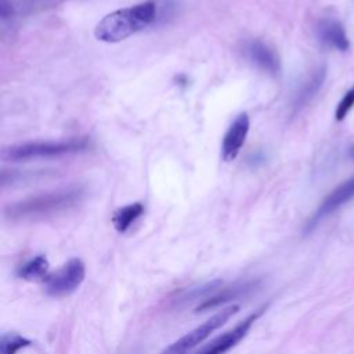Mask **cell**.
I'll list each match as a JSON object with an SVG mask.
<instances>
[{
    "instance_id": "cell-1",
    "label": "cell",
    "mask_w": 354,
    "mask_h": 354,
    "mask_svg": "<svg viewBox=\"0 0 354 354\" xmlns=\"http://www.w3.org/2000/svg\"><path fill=\"white\" fill-rule=\"evenodd\" d=\"M158 15V6L153 0L116 10L105 15L94 29L100 41L118 43L149 26Z\"/></svg>"
},
{
    "instance_id": "cell-2",
    "label": "cell",
    "mask_w": 354,
    "mask_h": 354,
    "mask_svg": "<svg viewBox=\"0 0 354 354\" xmlns=\"http://www.w3.org/2000/svg\"><path fill=\"white\" fill-rule=\"evenodd\" d=\"M83 195L84 191L80 187H68L11 203L6 207L4 214L12 221L41 220L75 207Z\"/></svg>"
},
{
    "instance_id": "cell-3",
    "label": "cell",
    "mask_w": 354,
    "mask_h": 354,
    "mask_svg": "<svg viewBox=\"0 0 354 354\" xmlns=\"http://www.w3.org/2000/svg\"><path fill=\"white\" fill-rule=\"evenodd\" d=\"M88 140L71 138L66 141H46V142H26L14 145L3 152V158L7 160H29L39 158H54L68 153H76L87 149Z\"/></svg>"
},
{
    "instance_id": "cell-4",
    "label": "cell",
    "mask_w": 354,
    "mask_h": 354,
    "mask_svg": "<svg viewBox=\"0 0 354 354\" xmlns=\"http://www.w3.org/2000/svg\"><path fill=\"white\" fill-rule=\"evenodd\" d=\"M239 311L238 304L228 306L223 310H220L217 314L212 315L209 319H206L199 326L189 330L187 335L181 336L178 340L167 346L160 354H187L196 346H199L205 339H207L216 329L223 326L232 315H235Z\"/></svg>"
},
{
    "instance_id": "cell-5",
    "label": "cell",
    "mask_w": 354,
    "mask_h": 354,
    "mask_svg": "<svg viewBox=\"0 0 354 354\" xmlns=\"http://www.w3.org/2000/svg\"><path fill=\"white\" fill-rule=\"evenodd\" d=\"M86 267L80 259H71L44 281L46 293L51 297H65L73 293L84 281Z\"/></svg>"
},
{
    "instance_id": "cell-6",
    "label": "cell",
    "mask_w": 354,
    "mask_h": 354,
    "mask_svg": "<svg viewBox=\"0 0 354 354\" xmlns=\"http://www.w3.org/2000/svg\"><path fill=\"white\" fill-rule=\"evenodd\" d=\"M351 198H354V176L348 180L343 181L340 185H337L326 198L321 202L315 213L311 216V218L306 224V232L313 231L325 217L332 214L335 210L342 207L344 203H347Z\"/></svg>"
},
{
    "instance_id": "cell-7",
    "label": "cell",
    "mask_w": 354,
    "mask_h": 354,
    "mask_svg": "<svg viewBox=\"0 0 354 354\" xmlns=\"http://www.w3.org/2000/svg\"><path fill=\"white\" fill-rule=\"evenodd\" d=\"M260 314H261V310L254 314H250L242 322H239L235 328H232L231 330H228V332L220 335L218 337H216L214 340H212L196 354H225L248 335V332L250 330L252 325L254 324V321L257 319V317Z\"/></svg>"
},
{
    "instance_id": "cell-8",
    "label": "cell",
    "mask_w": 354,
    "mask_h": 354,
    "mask_svg": "<svg viewBox=\"0 0 354 354\" xmlns=\"http://www.w3.org/2000/svg\"><path fill=\"white\" fill-rule=\"evenodd\" d=\"M249 127H250V122H249L248 113L242 112L234 119V122L230 124V127L225 131L224 138H223V144H221L223 160L231 162L238 156V153L248 137Z\"/></svg>"
},
{
    "instance_id": "cell-9",
    "label": "cell",
    "mask_w": 354,
    "mask_h": 354,
    "mask_svg": "<svg viewBox=\"0 0 354 354\" xmlns=\"http://www.w3.org/2000/svg\"><path fill=\"white\" fill-rule=\"evenodd\" d=\"M317 36L325 46L340 51H346L350 46L344 28L335 19L326 18L319 21L317 25Z\"/></svg>"
},
{
    "instance_id": "cell-10",
    "label": "cell",
    "mask_w": 354,
    "mask_h": 354,
    "mask_svg": "<svg viewBox=\"0 0 354 354\" xmlns=\"http://www.w3.org/2000/svg\"><path fill=\"white\" fill-rule=\"evenodd\" d=\"M246 53L249 59L256 64L259 68H261L263 71L277 75L281 69L279 65V59L277 57V54L264 43L259 41V40H253L248 44L246 47Z\"/></svg>"
},
{
    "instance_id": "cell-11",
    "label": "cell",
    "mask_w": 354,
    "mask_h": 354,
    "mask_svg": "<svg viewBox=\"0 0 354 354\" xmlns=\"http://www.w3.org/2000/svg\"><path fill=\"white\" fill-rule=\"evenodd\" d=\"M256 286L254 282L250 283H242V285H234V286H228V288H220L217 292H214L212 296H209L207 299H205L198 307L196 311H206V310H212L216 308L230 300H234L236 297H241L243 295H246L250 289H253Z\"/></svg>"
},
{
    "instance_id": "cell-12",
    "label": "cell",
    "mask_w": 354,
    "mask_h": 354,
    "mask_svg": "<svg viewBox=\"0 0 354 354\" xmlns=\"http://www.w3.org/2000/svg\"><path fill=\"white\" fill-rule=\"evenodd\" d=\"M50 268V263L46 256L37 254L33 259L25 261L21 264L17 270V275L25 281L30 282H37V281H46Z\"/></svg>"
},
{
    "instance_id": "cell-13",
    "label": "cell",
    "mask_w": 354,
    "mask_h": 354,
    "mask_svg": "<svg viewBox=\"0 0 354 354\" xmlns=\"http://www.w3.org/2000/svg\"><path fill=\"white\" fill-rule=\"evenodd\" d=\"M144 213V205L141 202H134L118 209L112 216V224L118 232H126L131 224L140 218Z\"/></svg>"
},
{
    "instance_id": "cell-14",
    "label": "cell",
    "mask_w": 354,
    "mask_h": 354,
    "mask_svg": "<svg viewBox=\"0 0 354 354\" xmlns=\"http://www.w3.org/2000/svg\"><path fill=\"white\" fill-rule=\"evenodd\" d=\"M324 80H325V69L321 68L308 79V82L304 83V86L297 93L296 100H295V111L303 108L308 101H311V98L321 88Z\"/></svg>"
},
{
    "instance_id": "cell-15",
    "label": "cell",
    "mask_w": 354,
    "mask_h": 354,
    "mask_svg": "<svg viewBox=\"0 0 354 354\" xmlns=\"http://www.w3.org/2000/svg\"><path fill=\"white\" fill-rule=\"evenodd\" d=\"M32 342L18 333H4L0 339V354H17L19 350L30 346Z\"/></svg>"
},
{
    "instance_id": "cell-16",
    "label": "cell",
    "mask_w": 354,
    "mask_h": 354,
    "mask_svg": "<svg viewBox=\"0 0 354 354\" xmlns=\"http://www.w3.org/2000/svg\"><path fill=\"white\" fill-rule=\"evenodd\" d=\"M353 106H354V86L343 95V98H342L340 102L337 104L336 111H335V118H336V120H337V122L343 120Z\"/></svg>"
},
{
    "instance_id": "cell-17",
    "label": "cell",
    "mask_w": 354,
    "mask_h": 354,
    "mask_svg": "<svg viewBox=\"0 0 354 354\" xmlns=\"http://www.w3.org/2000/svg\"><path fill=\"white\" fill-rule=\"evenodd\" d=\"M14 14V8L11 1L8 0H0V17L3 21L8 19Z\"/></svg>"
},
{
    "instance_id": "cell-18",
    "label": "cell",
    "mask_w": 354,
    "mask_h": 354,
    "mask_svg": "<svg viewBox=\"0 0 354 354\" xmlns=\"http://www.w3.org/2000/svg\"><path fill=\"white\" fill-rule=\"evenodd\" d=\"M350 153H351V156H353V158H354V147H353V148H351V152H350Z\"/></svg>"
}]
</instances>
